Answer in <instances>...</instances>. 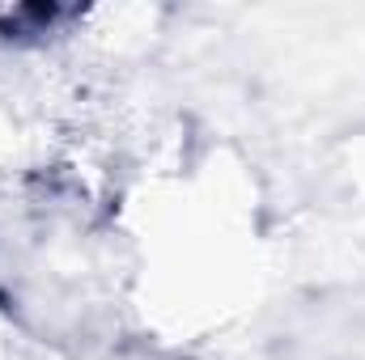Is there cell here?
Here are the masks:
<instances>
[{"instance_id": "1", "label": "cell", "mask_w": 365, "mask_h": 360, "mask_svg": "<svg viewBox=\"0 0 365 360\" xmlns=\"http://www.w3.org/2000/svg\"><path fill=\"white\" fill-rule=\"evenodd\" d=\"M21 348V327H17V314L0 301V360H17Z\"/></svg>"}]
</instances>
